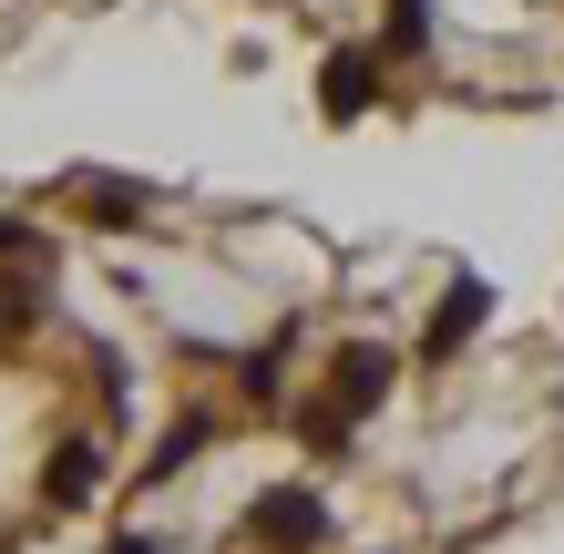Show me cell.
Here are the masks:
<instances>
[{
	"mask_svg": "<svg viewBox=\"0 0 564 554\" xmlns=\"http://www.w3.org/2000/svg\"><path fill=\"white\" fill-rule=\"evenodd\" d=\"M257 544H268V554H318L328 544V503L308 493V482L268 493V503H257Z\"/></svg>",
	"mask_w": 564,
	"mask_h": 554,
	"instance_id": "obj_1",
	"label": "cell"
},
{
	"mask_svg": "<svg viewBox=\"0 0 564 554\" xmlns=\"http://www.w3.org/2000/svg\"><path fill=\"white\" fill-rule=\"evenodd\" d=\"M482 318H492V287H482V278H462V287H452V298H442V308H431V339H421V349H431V360H452V349H462V339H473V329H482Z\"/></svg>",
	"mask_w": 564,
	"mask_h": 554,
	"instance_id": "obj_2",
	"label": "cell"
},
{
	"mask_svg": "<svg viewBox=\"0 0 564 554\" xmlns=\"http://www.w3.org/2000/svg\"><path fill=\"white\" fill-rule=\"evenodd\" d=\"M370 93H380V62H370V52H328V73H318V104H328V113H339V123L370 113Z\"/></svg>",
	"mask_w": 564,
	"mask_h": 554,
	"instance_id": "obj_3",
	"label": "cell"
},
{
	"mask_svg": "<svg viewBox=\"0 0 564 554\" xmlns=\"http://www.w3.org/2000/svg\"><path fill=\"white\" fill-rule=\"evenodd\" d=\"M93 472H104V463H93V442H62L42 482H52V493H62V503H83V493H93Z\"/></svg>",
	"mask_w": 564,
	"mask_h": 554,
	"instance_id": "obj_4",
	"label": "cell"
},
{
	"mask_svg": "<svg viewBox=\"0 0 564 554\" xmlns=\"http://www.w3.org/2000/svg\"><path fill=\"white\" fill-rule=\"evenodd\" d=\"M431 42V0H390V52H421Z\"/></svg>",
	"mask_w": 564,
	"mask_h": 554,
	"instance_id": "obj_5",
	"label": "cell"
}]
</instances>
